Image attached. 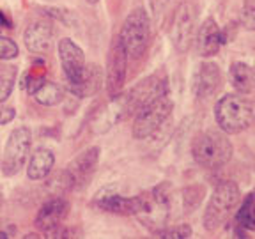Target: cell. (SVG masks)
Here are the masks:
<instances>
[{
  "label": "cell",
  "instance_id": "1",
  "mask_svg": "<svg viewBox=\"0 0 255 239\" xmlns=\"http://www.w3.org/2000/svg\"><path fill=\"white\" fill-rule=\"evenodd\" d=\"M215 117L223 133H241L255 122V101L243 94H225L216 101Z\"/></svg>",
  "mask_w": 255,
  "mask_h": 239
},
{
  "label": "cell",
  "instance_id": "2",
  "mask_svg": "<svg viewBox=\"0 0 255 239\" xmlns=\"http://www.w3.org/2000/svg\"><path fill=\"white\" fill-rule=\"evenodd\" d=\"M232 142L229 140L227 133L206 131L200 133L191 142V154L200 167L220 168L227 165L232 158Z\"/></svg>",
  "mask_w": 255,
  "mask_h": 239
},
{
  "label": "cell",
  "instance_id": "3",
  "mask_svg": "<svg viewBox=\"0 0 255 239\" xmlns=\"http://www.w3.org/2000/svg\"><path fill=\"white\" fill-rule=\"evenodd\" d=\"M241 202V190L232 181H223L213 191L209 204L204 213V227L206 231L215 232L227 222L234 207Z\"/></svg>",
  "mask_w": 255,
  "mask_h": 239
},
{
  "label": "cell",
  "instance_id": "4",
  "mask_svg": "<svg viewBox=\"0 0 255 239\" xmlns=\"http://www.w3.org/2000/svg\"><path fill=\"white\" fill-rule=\"evenodd\" d=\"M117 39L123 44L128 59H138L149 43V16L142 7L133 9L124 20Z\"/></svg>",
  "mask_w": 255,
  "mask_h": 239
},
{
  "label": "cell",
  "instance_id": "5",
  "mask_svg": "<svg viewBox=\"0 0 255 239\" xmlns=\"http://www.w3.org/2000/svg\"><path fill=\"white\" fill-rule=\"evenodd\" d=\"M172 108H174V103L168 98V94L159 96L145 107H142L136 112L135 122H133V136L138 140L152 136L167 122L172 114Z\"/></svg>",
  "mask_w": 255,
  "mask_h": 239
},
{
  "label": "cell",
  "instance_id": "6",
  "mask_svg": "<svg viewBox=\"0 0 255 239\" xmlns=\"http://www.w3.org/2000/svg\"><path fill=\"white\" fill-rule=\"evenodd\" d=\"M197 7L191 2H181L177 5L170 25V39L179 53H186L195 41Z\"/></svg>",
  "mask_w": 255,
  "mask_h": 239
},
{
  "label": "cell",
  "instance_id": "7",
  "mask_svg": "<svg viewBox=\"0 0 255 239\" xmlns=\"http://www.w3.org/2000/svg\"><path fill=\"white\" fill-rule=\"evenodd\" d=\"M170 213V186L167 183L158 184L152 191L143 193V204L140 218L143 223H147L151 229H156V232L165 229Z\"/></svg>",
  "mask_w": 255,
  "mask_h": 239
},
{
  "label": "cell",
  "instance_id": "8",
  "mask_svg": "<svg viewBox=\"0 0 255 239\" xmlns=\"http://www.w3.org/2000/svg\"><path fill=\"white\" fill-rule=\"evenodd\" d=\"M32 145V135L28 127H16L11 131L5 143L4 159H2V172L5 175H16L23 168L28 158V151Z\"/></svg>",
  "mask_w": 255,
  "mask_h": 239
},
{
  "label": "cell",
  "instance_id": "9",
  "mask_svg": "<svg viewBox=\"0 0 255 239\" xmlns=\"http://www.w3.org/2000/svg\"><path fill=\"white\" fill-rule=\"evenodd\" d=\"M163 94H167V82L165 80H161L159 76H149V78L142 80L131 91H128V94H124L128 116L136 114L142 107H145L152 100Z\"/></svg>",
  "mask_w": 255,
  "mask_h": 239
},
{
  "label": "cell",
  "instance_id": "10",
  "mask_svg": "<svg viewBox=\"0 0 255 239\" xmlns=\"http://www.w3.org/2000/svg\"><path fill=\"white\" fill-rule=\"evenodd\" d=\"M94 204L100 209L108 213H116V215H140L142 211V204H143V193L136 197H123L119 195L117 191L112 190H103L101 193H98L94 199Z\"/></svg>",
  "mask_w": 255,
  "mask_h": 239
},
{
  "label": "cell",
  "instance_id": "11",
  "mask_svg": "<svg viewBox=\"0 0 255 239\" xmlns=\"http://www.w3.org/2000/svg\"><path fill=\"white\" fill-rule=\"evenodd\" d=\"M68 211H69L68 200L60 199V197H52V199H48L39 207L34 225H36V229H39L41 232H44L48 236L50 232H53L55 229L60 227V223L68 216Z\"/></svg>",
  "mask_w": 255,
  "mask_h": 239
},
{
  "label": "cell",
  "instance_id": "12",
  "mask_svg": "<svg viewBox=\"0 0 255 239\" xmlns=\"http://www.w3.org/2000/svg\"><path fill=\"white\" fill-rule=\"evenodd\" d=\"M126 60L128 55L124 52L123 44H121L119 39H116L110 48L108 66H107V89L112 98L119 94L124 87V80H126Z\"/></svg>",
  "mask_w": 255,
  "mask_h": 239
},
{
  "label": "cell",
  "instance_id": "13",
  "mask_svg": "<svg viewBox=\"0 0 255 239\" xmlns=\"http://www.w3.org/2000/svg\"><path fill=\"white\" fill-rule=\"evenodd\" d=\"M59 57L60 64H62L64 75L68 80V85L75 84L76 80L80 78V75L84 73L85 69V55L82 52V48L71 39H60L59 43Z\"/></svg>",
  "mask_w": 255,
  "mask_h": 239
},
{
  "label": "cell",
  "instance_id": "14",
  "mask_svg": "<svg viewBox=\"0 0 255 239\" xmlns=\"http://www.w3.org/2000/svg\"><path fill=\"white\" fill-rule=\"evenodd\" d=\"M100 154H101L100 147H91L85 152H82V154H80L73 163H69V167L64 170V184H66L69 190H73L75 186L84 183V179L87 175L92 174V170H94L98 161H100Z\"/></svg>",
  "mask_w": 255,
  "mask_h": 239
},
{
  "label": "cell",
  "instance_id": "15",
  "mask_svg": "<svg viewBox=\"0 0 255 239\" xmlns=\"http://www.w3.org/2000/svg\"><path fill=\"white\" fill-rule=\"evenodd\" d=\"M197 52L200 57H213L220 52L222 44L227 43V34L220 30L218 23L213 18H207L195 34Z\"/></svg>",
  "mask_w": 255,
  "mask_h": 239
},
{
  "label": "cell",
  "instance_id": "16",
  "mask_svg": "<svg viewBox=\"0 0 255 239\" xmlns=\"http://www.w3.org/2000/svg\"><path fill=\"white\" fill-rule=\"evenodd\" d=\"M25 46L32 53H48L53 48V27L46 20H36L23 34Z\"/></svg>",
  "mask_w": 255,
  "mask_h": 239
},
{
  "label": "cell",
  "instance_id": "17",
  "mask_svg": "<svg viewBox=\"0 0 255 239\" xmlns=\"http://www.w3.org/2000/svg\"><path fill=\"white\" fill-rule=\"evenodd\" d=\"M222 85V71L215 62H202L193 76V92L197 98H211Z\"/></svg>",
  "mask_w": 255,
  "mask_h": 239
},
{
  "label": "cell",
  "instance_id": "18",
  "mask_svg": "<svg viewBox=\"0 0 255 239\" xmlns=\"http://www.w3.org/2000/svg\"><path fill=\"white\" fill-rule=\"evenodd\" d=\"M101 87V69L96 64H87L84 73L80 75V78L75 84L69 85V91L78 98H89V96L96 94Z\"/></svg>",
  "mask_w": 255,
  "mask_h": 239
},
{
  "label": "cell",
  "instance_id": "19",
  "mask_svg": "<svg viewBox=\"0 0 255 239\" xmlns=\"http://www.w3.org/2000/svg\"><path fill=\"white\" fill-rule=\"evenodd\" d=\"M53 163H55V154H53L50 149H46V147L37 149V151L32 154L30 161H28V168H27L28 179H32V181L44 179V177L50 174V170H52Z\"/></svg>",
  "mask_w": 255,
  "mask_h": 239
},
{
  "label": "cell",
  "instance_id": "20",
  "mask_svg": "<svg viewBox=\"0 0 255 239\" xmlns=\"http://www.w3.org/2000/svg\"><path fill=\"white\" fill-rule=\"evenodd\" d=\"M229 80L239 94H248L255 85V71L245 62H234L229 71Z\"/></svg>",
  "mask_w": 255,
  "mask_h": 239
},
{
  "label": "cell",
  "instance_id": "21",
  "mask_svg": "<svg viewBox=\"0 0 255 239\" xmlns=\"http://www.w3.org/2000/svg\"><path fill=\"white\" fill-rule=\"evenodd\" d=\"M34 98H36L37 103L43 105V107H55V105H59L60 101H62L64 92L59 85L52 84V82H44L43 85H39V87L36 89Z\"/></svg>",
  "mask_w": 255,
  "mask_h": 239
},
{
  "label": "cell",
  "instance_id": "22",
  "mask_svg": "<svg viewBox=\"0 0 255 239\" xmlns=\"http://www.w3.org/2000/svg\"><path fill=\"white\" fill-rule=\"evenodd\" d=\"M236 222H238V229L255 231V193L248 195L243 200L238 215H236Z\"/></svg>",
  "mask_w": 255,
  "mask_h": 239
},
{
  "label": "cell",
  "instance_id": "23",
  "mask_svg": "<svg viewBox=\"0 0 255 239\" xmlns=\"http://www.w3.org/2000/svg\"><path fill=\"white\" fill-rule=\"evenodd\" d=\"M14 80H16V68L9 66L0 71V103H4L12 92L14 87Z\"/></svg>",
  "mask_w": 255,
  "mask_h": 239
},
{
  "label": "cell",
  "instance_id": "24",
  "mask_svg": "<svg viewBox=\"0 0 255 239\" xmlns=\"http://www.w3.org/2000/svg\"><path fill=\"white\" fill-rule=\"evenodd\" d=\"M204 195V188L200 186H191L184 191V206H186L188 211H193L197 206L200 204V199Z\"/></svg>",
  "mask_w": 255,
  "mask_h": 239
},
{
  "label": "cell",
  "instance_id": "25",
  "mask_svg": "<svg viewBox=\"0 0 255 239\" xmlns=\"http://www.w3.org/2000/svg\"><path fill=\"white\" fill-rule=\"evenodd\" d=\"M161 238H170V239H184L191 236V229L190 225H177V227H170V229H161V231L156 232Z\"/></svg>",
  "mask_w": 255,
  "mask_h": 239
},
{
  "label": "cell",
  "instance_id": "26",
  "mask_svg": "<svg viewBox=\"0 0 255 239\" xmlns=\"http://www.w3.org/2000/svg\"><path fill=\"white\" fill-rule=\"evenodd\" d=\"M18 44L14 43L12 39L9 37L0 36V60H9V59H14L18 55Z\"/></svg>",
  "mask_w": 255,
  "mask_h": 239
},
{
  "label": "cell",
  "instance_id": "27",
  "mask_svg": "<svg viewBox=\"0 0 255 239\" xmlns=\"http://www.w3.org/2000/svg\"><path fill=\"white\" fill-rule=\"evenodd\" d=\"M239 21L247 30H255V5L254 7H245L241 11V16H239Z\"/></svg>",
  "mask_w": 255,
  "mask_h": 239
},
{
  "label": "cell",
  "instance_id": "28",
  "mask_svg": "<svg viewBox=\"0 0 255 239\" xmlns=\"http://www.w3.org/2000/svg\"><path fill=\"white\" fill-rule=\"evenodd\" d=\"M18 229H16V223H12L11 220L2 218L0 216V239H7V238H14Z\"/></svg>",
  "mask_w": 255,
  "mask_h": 239
},
{
  "label": "cell",
  "instance_id": "29",
  "mask_svg": "<svg viewBox=\"0 0 255 239\" xmlns=\"http://www.w3.org/2000/svg\"><path fill=\"white\" fill-rule=\"evenodd\" d=\"M44 84V78L43 76H32V75H27V78H25V89H27L30 94H34L36 92V89L39 87V85Z\"/></svg>",
  "mask_w": 255,
  "mask_h": 239
},
{
  "label": "cell",
  "instance_id": "30",
  "mask_svg": "<svg viewBox=\"0 0 255 239\" xmlns=\"http://www.w3.org/2000/svg\"><path fill=\"white\" fill-rule=\"evenodd\" d=\"M14 116H16L14 108L5 107L4 103H0V124H7V122H11V120L14 119Z\"/></svg>",
  "mask_w": 255,
  "mask_h": 239
},
{
  "label": "cell",
  "instance_id": "31",
  "mask_svg": "<svg viewBox=\"0 0 255 239\" xmlns=\"http://www.w3.org/2000/svg\"><path fill=\"white\" fill-rule=\"evenodd\" d=\"M0 27H2V28H11L12 27L11 20H9L7 16H5L2 11H0Z\"/></svg>",
  "mask_w": 255,
  "mask_h": 239
},
{
  "label": "cell",
  "instance_id": "32",
  "mask_svg": "<svg viewBox=\"0 0 255 239\" xmlns=\"http://www.w3.org/2000/svg\"><path fill=\"white\" fill-rule=\"evenodd\" d=\"M89 4H98V2H100V0H87Z\"/></svg>",
  "mask_w": 255,
  "mask_h": 239
},
{
  "label": "cell",
  "instance_id": "33",
  "mask_svg": "<svg viewBox=\"0 0 255 239\" xmlns=\"http://www.w3.org/2000/svg\"><path fill=\"white\" fill-rule=\"evenodd\" d=\"M2 202H4V197H2V193H0V207H2Z\"/></svg>",
  "mask_w": 255,
  "mask_h": 239
},
{
  "label": "cell",
  "instance_id": "34",
  "mask_svg": "<svg viewBox=\"0 0 255 239\" xmlns=\"http://www.w3.org/2000/svg\"><path fill=\"white\" fill-rule=\"evenodd\" d=\"M48 2H55V0H48Z\"/></svg>",
  "mask_w": 255,
  "mask_h": 239
},
{
  "label": "cell",
  "instance_id": "35",
  "mask_svg": "<svg viewBox=\"0 0 255 239\" xmlns=\"http://www.w3.org/2000/svg\"><path fill=\"white\" fill-rule=\"evenodd\" d=\"M0 30H2V27H0Z\"/></svg>",
  "mask_w": 255,
  "mask_h": 239
},
{
  "label": "cell",
  "instance_id": "36",
  "mask_svg": "<svg viewBox=\"0 0 255 239\" xmlns=\"http://www.w3.org/2000/svg\"><path fill=\"white\" fill-rule=\"evenodd\" d=\"M163 2H167V0H163Z\"/></svg>",
  "mask_w": 255,
  "mask_h": 239
}]
</instances>
